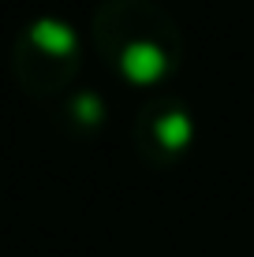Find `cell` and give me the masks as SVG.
Returning a JSON list of instances; mask_svg holds the SVG:
<instances>
[{"label":"cell","instance_id":"obj_1","mask_svg":"<svg viewBox=\"0 0 254 257\" xmlns=\"http://www.w3.org/2000/svg\"><path fill=\"white\" fill-rule=\"evenodd\" d=\"M94 30L105 60L131 82H157L176 64V26L146 0H109Z\"/></svg>","mask_w":254,"mask_h":257},{"label":"cell","instance_id":"obj_2","mask_svg":"<svg viewBox=\"0 0 254 257\" xmlns=\"http://www.w3.org/2000/svg\"><path fill=\"white\" fill-rule=\"evenodd\" d=\"M150 146H161L164 153H180L183 146L191 142V119L183 108H164V112H153L150 123Z\"/></svg>","mask_w":254,"mask_h":257}]
</instances>
